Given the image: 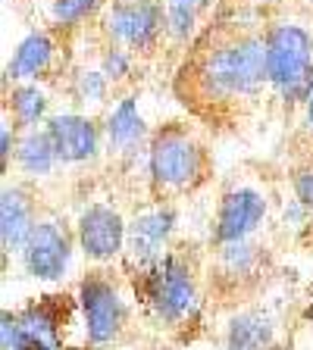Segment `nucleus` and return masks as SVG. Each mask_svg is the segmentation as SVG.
<instances>
[{
  "label": "nucleus",
  "instance_id": "nucleus-1",
  "mask_svg": "<svg viewBox=\"0 0 313 350\" xmlns=\"http://www.w3.org/2000/svg\"><path fill=\"white\" fill-rule=\"evenodd\" d=\"M266 85L263 29L241 19H210L185 47L173 75L175 100L204 125H238L260 103Z\"/></svg>",
  "mask_w": 313,
  "mask_h": 350
},
{
  "label": "nucleus",
  "instance_id": "nucleus-2",
  "mask_svg": "<svg viewBox=\"0 0 313 350\" xmlns=\"http://www.w3.org/2000/svg\"><path fill=\"white\" fill-rule=\"evenodd\" d=\"M145 166L151 204H175L210 182L213 153L188 122H166L153 129Z\"/></svg>",
  "mask_w": 313,
  "mask_h": 350
},
{
  "label": "nucleus",
  "instance_id": "nucleus-3",
  "mask_svg": "<svg viewBox=\"0 0 313 350\" xmlns=\"http://www.w3.org/2000/svg\"><path fill=\"white\" fill-rule=\"evenodd\" d=\"M135 294L160 328L188 325L204 297V272L197 254L191 247H173L157 266L135 275Z\"/></svg>",
  "mask_w": 313,
  "mask_h": 350
},
{
  "label": "nucleus",
  "instance_id": "nucleus-4",
  "mask_svg": "<svg viewBox=\"0 0 313 350\" xmlns=\"http://www.w3.org/2000/svg\"><path fill=\"white\" fill-rule=\"evenodd\" d=\"M266 85L282 107H304L313 88V31L301 22H266Z\"/></svg>",
  "mask_w": 313,
  "mask_h": 350
},
{
  "label": "nucleus",
  "instance_id": "nucleus-5",
  "mask_svg": "<svg viewBox=\"0 0 313 350\" xmlns=\"http://www.w3.org/2000/svg\"><path fill=\"white\" fill-rule=\"evenodd\" d=\"M82 313V325H85V338L95 350H103L110 344H116L129 328V300H125L119 282L103 269H91L79 282V294H75Z\"/></svg>",
  "mask_w": 313,
  "mask_h": 350
},
{
  "label": "nucleus",
  "instance_id": "nucleus-6",
  "mask_svg": "<svg viewBox=\"0 0 313 350\" xmlns=\"http://www.w3.org/2000/svg\"><path fill=\"white\" fill-rule=\"evenodd\" d=\"M95 25L101 38L132 51L135 57H153L166 41L163 0H110Z\"/></svg>",
  "mask_w": 313,
  "mask_h": 350
},
{
  "label": "nucleus",
  "instance_id": "nucleus-7",
  "mask_svg": "<svg viewBox=\"0 0 313 350\" xmlns=\"http://www.w3.org/2000/svg\"><path fill=\"white\" fill-rule=\"evenodd\" d=\"M175 228H179L175 204H151L135 219H129V234H125V254H123L129 275L147 272L175 247L173 244Z\"/></svg>",
  "mask_w": 313,
  "mask_h": 350
},
{
  "label": "nucleus",
  "instance_id": "nucleus-8",
  "mask_svg": "<svg viewBox=\"0 0 313 350\" xmlns=\"http://www.w3.org/2000/svg\"><path fill=\"white\" fill-rule=\"evenodd\" d=\"M75 232L60 219H38V226L32 228L25 247H22V269L29 272L35 282L53 284L63 282L73 269L75 256Z\"/></svg>",
  "mask_w": 313,
  "mask_h": 350
},
{
  "label": "nucleus",
  "instance_id": "nucleus-9",
  "mask_svg": "<svg viewBox=\"0 0 313 350\" xmlns=\"http://www.w3.org/2000/svg\"><path fill=\"white\" fill-rule=\"evenodd\" d=\"M60 297H41L19 313L3 310L0 347L3 350H66L60 325Z\"/></svg>",
  "mask_w": 313,
  "mask_h": 350
},
{
  "label": "nucleus",
  "instance_id": "nucleus-10",
  "mask_svg": "<svg viewBox=\"0 0 313 350\" xmlns=\"http://www.w3.org/2000/svg\"><path fill=\"white\" fill-rule=\"evenodd\" d=\"M270 213V197L257 185H232L223 191L213 213L210 226V247H223V244H235V241H248L260 232Z\"/></svg>",
  "mask_w": 313,
  "mask_h": 350
},
{
  "label": "nucleus",
  "instance_id": "nucleus-11",
  "mask_svg": "<svg viewBox=\"0 0 313 350\" xmlns=\"http://www.w3.org/2000/svg\"><path fill=\"white\" fill-rule=\"evenodd\" d=\"M125 234H129L125 216L113 204H103V200L88 204L75 219L79 250L95 266H107V262L119 260L125 254Z\"/></svg>",
  "mask_w": 313,
  "mask_h": 350
},
{
  "label": "nucleus",
  "instance_id": "nucleus-12",
  "mask_svg": "<svg viewBox=\"0 0 313 350\" xmlns=\"http://www.w3.org/2000/svg\"><path fill=\"white\" fill-rule=\"evenodd\" d=\"M213 262H210V288L229 294H248L251 288L263 282L266 275V266H270V256L266 247L257 244L254 238L248 241H235V244H223V247H210Z\"/></svg>",
  "mask_w": 313,
  "mask_h": 350
},
{
  "label": "nucleus",
  "instance_id": "nucleus-13",
  "mask_svg": "<svg viewBox=\"0 0 313 350\" xmlns=\"http://www.w3.org/2000/svg\"><path fill=\"white\" fill-rule=\"evenodd\" d=\"M44 129L53 141L60 166H88L101 157V150H107L103 125L85 113H53Z\"/></svg>",
  "mask_w": 313,
  "mask_h": 350
},
{
  "label": "nucleus",
  "instance_id": "nucleus-14",
  "mask_svg": "<svg viewBox=\"0 0 313 350\" xmlns=\"http://www.w3.org/2000/svg\"><path fill=\"white\" fill-rule=\"evenodd\" d=\"M153 131L147 129L145 113H141L135 94H123L103 116V141L107 150L123 163L138 160V153L147 157V144H151Z\"/></svg>",
  "mask_w": 313,
  "mask_h": 350
},
{
  "label": "nucleus",
  "instance_id": "nucleus-15",
  "mask_svg": "<svg viewBox=\"0 0 313 350\" xmlns=\"http://www.w3.org/2000/svg\"><path fill=\"white\" fill-rule=\"evenodd\" d=\"M35 226L38 206L32 191L25 185H3V191H0V244H3V254H22Z\"/></svg>",
  "mask_w": 313,
  "mask_h": 350
},
{
  "label": "nucleus",
  "instance_id": "nucleus-16",
  "mask_svg": "<svg viewBox=\"0 0 313 350\" xmlns=\"http://www.w3.org/2000/svg\"><path fill=\"white\" fill-rule=\"evenodd\" d=\"M60 59V44L53 41L51 31H29L16 44L13 57L7 63V75L3 85L10 81H41L57 69Z\"/></svg>",
  "mask_w": 313,
  "mask_h": 350
},
{
  "label": "nucleus",
  "instance_id": "nucleus-17",
  "mask_svg": "<svg viewBox=\"0 0 313 350\" xmlns=\"http://www.w3.org/2000/svg\"><path fill=\"white\" fill-rule=\"evenodd\" d=\"M226 350H273L276 347V319L260 306L235 310L223 332Z\"/></svg>",
  "mask_w": 313,
  "mask_h": 350
},
{
  "label": "nucleus",
  "instance_id": "nucleus-18",
  "mask_svg": "<svg viewBox=\"0 0 313 350\" xmlns=\"http://www.w3.org/2000/svg\"><path fill=\"white\" fill-rule=\"evenodd\" d=\"M51 100L38 81H10L3 85V119L16 125L19 131L41 129L51 119Z\"/></svg>",
  "mask_w": 313,
  "mask_h": 350
},
{
  "label": "nucleus",
  "instance_id": "nucleus-19",
  "mask_svg": "<svg viewBox=\"0 0 313 350\" xmlns=\"http://www.w3.org/2000/svg\"><path fill=\"white\" fill-rule=\"evenodd\" d=\"M216 0H163L166 10V41H173L179 51H185L207 25V16L213 13Z\"/></svg>",
  "mask_w": 313,
  "mask_h": 350
},
{
  "label": "nucleus",
  "instance_id": "nucleus-20",
  "mask_svg": "<svg viewBox=\"0 0 313 350\" xmlns=\"http://www.w3.org/2000/svg\"><path fill=\"white\" fill-rule=\"evenodd\" d=\"M16 166L25 178H44L60 166V157L53 150V141L47 135V129H29L19 131V147H16Z\"/></svg>",
  "mask_w": 313,
  "mask_h": 350
},
{
  "label": "nucleus",
  "instance_id": "nucleus-21",
  "mask_svg": "<svg viewBox=\"0 0 313 350\" xmlns=\"http://www.w3.org/2000/svg\"><path fill=\"white\" fill-rule=\"evenodd\" d=\"M110 94H113V85L97 66L85 63L69 69V97L79 107H103L110 100Z\"/></svg>",
  "mask_w": 313,
  "mask_h": 350
},
{
  "label": "nucleus",
  "instance_id": "nucleus-22",
  "mask_svg": "<svg viewBox=\"0 0 313 350\" xmlns=\"http://www.w3.org/2000/svg\"><path fill=\"white\" fill-rule=\"evenodd\" d=\"M110 0H51V19L57 29L75 31L88 22H97Z\"/></svg>",
  "mask_w": 313,
  "mask_h": 350
},
{
  "label": "nucleus",
  "instance_id": "nucleus-23",
  "mask_svg": "<svg viewBox=\"0 0 313 350\" xmlns=\"http://www.w3.org/2000/svg\"><path fill=\"white\" fill-rule=\"evenodd\" d=\"M135 59L138 57L132 51H125V47H119V44L103 38L101 53H97V69L110 79V85L119 88V85H125V81H132V75H135Z\"/></svg>",
  "mask_w": 313,
  "mask_h": 350
},
{
  "label": "nucleus",
  "instance_id": "nucleus-24",
  "mask_svg": "<svg viewBox=\"0 0 313 350\" xmlns=\"http://www.w3.org/2000/svg\"><path fill=\"white\" fill-rule=\"evenodd\" d=\"M292 194H295V200L313 216V160L292 172Z\"/></svg>",
  "mask_w": 313,
  "mask_h": 350
},
{
  "label": "nucleus",
  "instance_id": "nucleus-25",
  "mask_svg": "<svg viewBox=\"0 0 313 350\" xmlns=\"http://www.w3.org/2000/svg\"><path fill=\"white\" fill-rule=\"evenodd\" d=\"M16 147H19V129L10 119H3V125H0V166H3V175L10 172V163L16 160Z\"/></svg>",
  "mask_w": 313,
  "mask_h": 350
},
{
  "label": "nucleus",
  "instance_id": "nucleus-26",
  "mask_svg": "<svg viewBox=\"0 0 313 350\" xmlns=\"http://www.w3.org/2000/svg\"><path fill=\"white\" fill-rule=\"evenodd\" d=\"M245 7H251V10H257V13H266V10H276V7H282V0H241Z\"/></svg>",
  "mask_w": 313,
  "mask_h": 350
},
{
  "label": "nucleus",
  "instance_id": "nucleus-27",
  "mask_svg": "<svg viewBox=\"0 0 313 350\" xmlns=\"http://www.w3.org/2000/svg\"><path fill=\"white\" fill-rule=\"evenodd\" d=\"M304 129H307V135L313 138V88H310V94H307V100H304Z\"/></svg>",
  "mask_w": 313,
  "mask_h": 350
},
{
  "label": "nucleus",
  "instance_id": "nucleus-28",
  "mask_svg": "<svg viewBox=\"0 0 313 350\" xmlns=\"http://www.w3.org/2000/svg\"><path fill=\"white\" fill-rule=\"evenodd\" d=\"M307 316H310V319H313V306H310V313H307Z\"/></svg>",
  "mask_w": 313,
  "mask_h": 350
},
{
  "label": "nucleus",
  "instance_id": "nucleus-29",
  "mask_svg": "<svg viewBox=\"0 0 313 350\" xmlns=\"http://www.w3.org/2000/svg\"><path fill=\"white\" fill-rule=\"evenodd\" d=\"M310 150H313V138H310Z\"/></svg>",
  "mask_w": 313,
  "mask_h": 350
},
{
  "label": "nucleus",
  "instance_id": "nucleus-30",
  "mask_svg": "<svg viewBox=\"0 0 313 350\" xmlns=\"http://www.w3.org/2000/svg\"><path fill=\"white\" fill-rule=\"evenodd\" d=\"M307 3H310V7H313V0H307Z\"/></svg>",
  "mask_w": 313,
  "mask_h": 350
}]
</instances>
